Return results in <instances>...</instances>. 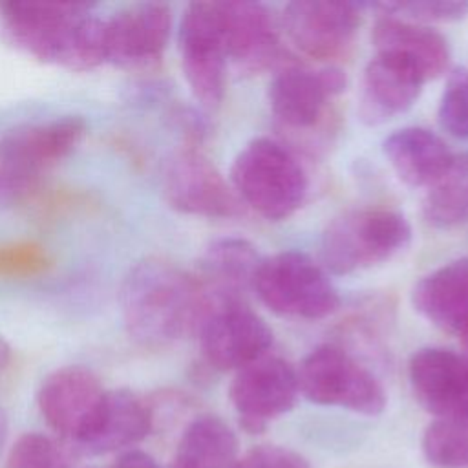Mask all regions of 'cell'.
Instances as JSON below:
<instances>
[{"mask_svg": "<svg viewBox=\"0 0 468 468\" xmlns=\"http://www.w3.org/2000/svg\"><path fill=\"white\" fill-rule=\"evenodd\" d=\"M119 309L135 342L159 347L197 329L208 309V296L199 280L176 263L144 258L122 278Z\"/></svg>", "mask_w": 468, "mask_h": 468, "instance_id": "cell-1", "label": "cell"}, {"mask_svg": "<svg viewBox=\"0 0 468 468\" xmlns=\"http://www.w3.org/2000/svg\"><path fill=\"white\" fill-rule=\"evenodd\" d=\"M4 26L33 57L84 71L106 62V18L80 2L22 0L0 4Z\"/></svg>", "mask_w": 468, "mask_h": 468, "instance_id": "cell-2", "label": "cell"}, {"mask_svg": "<svg viewBox=\"0 0 468 468\" xmlns=\"http://www.w3.org/2000/svg\"><path fill=\"white\" fill-rule=\"evenodd\" d=\"M230 186L269 221L291 218L305 201L307 174L296 155L271 137L247 143L232 161Z\"/></svg>", "mask_w": 468, "mask_h": 468, "instance_id": "cell-3", "label": "cell"}, {"mask_svg": "<svg viewBox=\"0 0 468 468\" xmlns=\"http://www.w3.org/2000/svg\"><path fill=\"white\" fill-rule=\"evenodd\" d=\"M411 241V225L391 208H355L322 234V261L333 274H353L391 260Z\"/></svg>", "mask_w": 468, "mask_h": 468, "instance_id": "cell-4", "label": "cell"}, {"mask_svg": "<svg viewBox=\"0 0 468 468\" xmlns=\"http://www.w3.org/2000/svg\"><path fill=\"white\" fill-rule=\"evenodd\" d=\"M252 289L265 307L289 318L322 320L340 305L338 291L327 272L300 250L261 258Z\"/></svg>", "mask_w": 468, "mask_h": 468, "instance_id": "cell-5", "label": "cell"}, {"mask_svg": "<svg viewBox=\"0 0 468 468\" xmlns=\"http://www.w3.org/2000/svg\"><path fill=\"white\" fill-rule=\"evenodd\" d=\"M296 375L300 393L313 404L369 417L386 408V391L378 378L338 346L314 347L303 356Z\"/></svg>", "mask_w": 468, "mask_h": 468, "instance_id": "cell-6", "label": "cell"}, {"mask_svg": "<svg viewBox=\"0 0 468 468\" xmlns=\"http://www.w3.org/2000/svg\"><path fill=\"white\" fill-rule=\"evenodd\" d=\"M177 44L181 69L194 99L205 108L219 106L229 62L221 2L188 4L179 22Z\"/></svg>", "mask_w": 468, "mask_h": 468, "instance_id": "cell-7", "label": "cell"}, {"mask_svg": "<svg viewBox=\"0 0 468 468\" xmlns=\"http://www.w3.org/2000/svg\"><path fill=\"white\" fill-rule=\"evenodd\" d=\"M79 115L27 122L0 137V186H22L68 157L84 139Z\"/></svg>", "mask_w": 468, "mask_h": 468, "instance_id": "cell-8", "label": "cell"}, {"mask_svg": "<svg viewBox=\"0 0 468 468\" xmlns=\"http://www.w3.org/2000/svg\"><path fill=\"white\" fill-rule=\"evenodd\" d=\"M196 331L203 358L219 371H238L265 356L267 349L272 346L271 327L241 300H208V309Z\"/></svg>", "mask_w": 468, "mask_h": 468, "instance_id": "cell-9", "label": "cell"}, {"mask_svg": "<svg viewBox=\"0 0 468 468\" xmlns=\"http://www.w3.org/2000/svg\"><path fill=\"white\" fill-rule=\"evenodd\" d=\"M300 395L296 369L280 356H261L236 371L229 399L239 426L250 433H263L274 419L289 413Z\"/></svg>", "mask_w": 468, "mask_h": 468, "instance_id": "cell-10", "label": "cell"}, {"mask_svg": "<svg viewBox=\"0 0 468 468\" xmlns=\"http://www.w3.org/2000/svg\"><path fill=\"white\" fill-rule=\"evenodd\" d=\"M282 24L302 53L316 60H333L351 48L360 26V5L336 0H294L285 4Z\"/></svg>", "mask_w": 468, "mask_h": 468, "instance_id": "cell-11", "label": "cell"}, {"mask_svg": "<svg viewBox=\"0 0 468 468\" xmlns=\"http://www.w3.org/2000/svg\"><path fill=\"white\" fill-rule=\"evenodd\" d=\"M163 194L177 212L201 218H230L241 205L214 163L196 150H183L166 163Z\"/></svg>", "mask_w": 468, "mask_h": 468, "instance_id": "cell-12", "label": "cell"}, {"mask_svg": "<svg viewBox=\"0 0 468 468\" xmlns=\"http://www.w3.org/2000/svg\"><path fill=\"white\" fill-rule=\"evenodd\" d=\"M104 395L106 389L93 371L82 366H64L42 380L37 406L46 424L77 446L97 417Z\"/></svg>", "mask_w": 468, "mask_h": 468, "instance_id": "cell-13", "label": "cell"}, {"mask_svg": "<svg viewBox=\"0 0 468 468\" xmlns=\"http://www.w3.org/2000/svg\"><path fill=\"white\" fill-rule=\"evenodd\" d=\"M347 77L336 66L305 69L298 66L278 71L267 90L272 115L287 128H311L324 115L329 101L346 90Z\"/></svg>", "mask_w": 468, "mask_h": 468, "instance_id": "cell-14", "label": "cell"}, {"mask_svg": "<svg viewBox=\"0 0 468 468\" xmlns=\"http://www.w3.org/2000/svg\"><path fill=\"white\" fill-rule=\"evenodd\" d=\"M172 11L161 2L128 5L106 18V62L143 68L157 62L168 44Z\"/></svg>", "mask_w": 468, "mask_h": 468, "instance_id": "cell-15", "label": "cell"}, {"mask_svg": "<svg viewBox=\"0 0 468 468\" xmlns=\"http://www.w3.org/2000/svg\"><path fill=\"white\" fill-rule=\"evenodd\" d=\"M417 402L437 419L468 417V356L444 347L417 349L408 364Z\"/></svg>", "mask_w": 468, "mask_h": 468, "instance_id": "cell-16", "label": "cell"}, {"mask_svg": "<svg viewBox=\"0 0 468 468\" xmlns=\"http://www.w3.org/2000/svg\"><path fill=\"white\" fill-rule=\"evenodd\" d=\"M424 77L410 62L377 53L366 66L358 95V119L378 126L408 112L422 93Z\"/></svg>", "mask_w": 468, "mask_h": 468, "instance_id": "cell-17", "label": "cell"}, {"mask_svg": "<svg viewBox=\"0 0 468 468\" xmlns=\"http://www.w3.org/2000/svg\"><path fill=\"white\" fill-rule=\"evenodd\" d=\"M227 57L241 71L256 73L282 58L272 13L260 2H221Z\"/></svg>", "mask_w": 468, "mask_h": 468, "instance_id": "cell-18", "label": "cell"}, {"mask_svg": "<svg viewBox=\"0 0 468 468\" xmlns=\"http://www.w3.org/2000/svg\"><path fill=\"white\" fill-rule=\"evenodd\" d=\"M150 404L130 389H106L90 430L75 446L86 455H104L141 442L152 430Z\"/></svg>", "mask_w": 468, "mask_h": 468, "instance_id": "cell-19", "label": "cell"}, {"mask_svg": "<svg viewBox=\"0 0 468 468\" xmlns=\"http://www.w3.org/2000/svg\"><path fill=\"white\" fill-rule=\"evenodd\" d=\"M411 305L439 329L468 338V258L422 276L411 289Z\"/></svg>", "mask_w": 468, "mask_h": 468, "instance_id": "cell-20", "label": "cell"}, {"mask_svg": "<svg viewBox=\"0 0 468 468\" xmlns=\"http://www.w3.org/2000/svg\"><path fill=\"white\" fill-rule=\"evenodd\" d=\"M377 53L399 57L419 69L424 80L441 77L450 64V48L446 38L422 24L384 15L371 31Z\"/></svg>", "mask_w": 468, "mask_h": 468, "instance_id": "cell-21", "label": "cell"}, {"mask_svg": "<svg viewBox=\"0 0 468 468\" xmlns=\"http://www.w3.org/2000/svg\"><path fill=\"white\" fill-rule=\"evenodd\" d=\"M382 152L397 177L410 186H430L452 165L453 154L435 132L406 126L389 133Z\"/></svg>", "mask_w": 468, "mask_h": 468, "instance_id": "cell-22", "label": "cell"}, {"mask_svg": "<svg viewBox=\"0 0 468 468\" xmlns=\"http://www.w3.org/2000/svg\"><path fill=\"white\" fill-rule=\"evenodd\" d=\"M261 256L243 238L212 241L199 261L203 285L210 302H239V292L252 287Z\"/></svg>", "mask_w": 468, "mask_h": 468, "instance_id": "cell-23", "label": "cell"}, {"mask_svg": "<svg viewBox=\"0 0 468 468\" xmlns=\"http://www.w3.org/2000/svg\"><path fill=\"white\" fill-rule=\"evenodd\" d=\"M238 437L218 415L196 417L181 433L170 468H234Z\"/></svg>", "mask_w": 468, "mask_h": 468, "instance_id": "cell-24", "label": "cell"}, {"mask_svg": "<svg viewBox=\"0 0 468 468\" xmlns=\"http://www.w3.org/2000/svg\"><path fill=\"white\" fill-rule=\"evenodd\" d=\"M422 214L437 229H452L468 221V154L453 155L448 170L428 186Z\"/></svg>", "mask_w": 468, "mask_h": 468, "instance_id": "cell-25", "label": "cell"}, {"mask_svg": "<svg viewBox=\"0 0 468 468\" xmlns=\"http://www.w3.org/2000/svg\"><path fill=\"white\" fill-rule=\"evenodd\" d=\"M426 461L437 468H468V417L435 419L420 439Z\"/></svg>", "mask_w": 468, "mask_h": 468, "instance_id": "cell-26", "label": "cell"}, {"mask_svg": "<svg viewBox=\"0 0 468 468\" xmlns=\"http://www.w3.org/2000/svg\"><path fill=\"white\" fill-rule=\"evenodd\" d=\"M5 468H68V463L51 437L29 431L20 435L11 446Z\"/></svg>", "mask_w": 468, "mask_h": 468, "instance_id": "cell-27", "label": "cell"}, {"mask_svg": "<svg viewBox=\"0 0 468 468\" xmlns=\"http://www.w3.org/2000/svg\"><path fill=\"white\" fill-rule=\"evenodd\" d=\"M380 9L382 15L400 16L411 22H455L466 16L468 2L457 0H406V2H380L367 4Z\"/></svg>", "mask_w": 468, "mask_h": 468, "instance_id": "cell-28", "label": "cell"}, {"mask_svg": "<svg viewBox=\"0 0 468 468\" xmlns=\"http://www.w3.org/2000/svg\"><path fill=\"white\" fill-rule=\"evenodd\" d=\"M439 124L453 137L468 139V69L450 75L437 110Z\"/></svg>", "mask_w": 468, "mask_h": 468, "instance_id": "cell-29", "label": "cell"}, {"mask_svg": "<svg viewBox=\"0 0 468 468\" xmlns=\"http://www.w3.org/2000/svg\"><path fill=\"white\" fill-rule=\"evenodd\" d=\"M234 468H311V463L291 448L260 444L238 457Z\"/></svg>", "mask_w": 468, "mask_h": 468, "instance_id": "cell-30", "label": "cell"}, {"mask_svg": "<svg viewBox=\"0 0 468 468\" xmlns=\"http://www.w3.org/2000/svg\"><path fill=\"white\" fill-rule=\"evenodd\" d=\"M112 468H161V464L150 453L130 448V450H124L115 459Z\"/></svg>", "mask_w": 468, "mask_h": 468, "instance_id": "cell-31", "label": "cell"}, {"mask_svg": "<svg viewBox=\"0 0 468 468\" xmlns=\"http://www.w3.org/2000/svg\"><path fill=\"white\" fill-rule=\"evenodd\" d=\"M11 364V347L9 344L0 336V375L9 367Z\"/></svg>", "mask_w": 468, "mask_h": 468, "instance_id": "cell-32", "label": "cell"}, {"mask_svg": "<svg viewBox=\"0 0 468 468\" xmlns=\"http://www.w3.org/2000/svg\"><path fill=\"white\" fill-rule=\"evenodd\" d=\"M5 437H7V417H5L4 410L0 408V450L5 442Z\"/></svg>", "mask_w": 468, "mask_h": 468, "instance_id": "cell-33", "label": "cell"}, {"mask_svg": "<svg viewBox=\"0 0 468 468\" xmlns=\"http://www.w3.org/2000/svg\"><path fill=\"white\" fill-rule=\"evenodd\" d=\"M464 346H466V349H468V338H466V344H464Z\"/></svg>", "mask_w": 468, "mask_h": 468, "instance_id": "cell-34", "label": "cell"}]
</instances>
